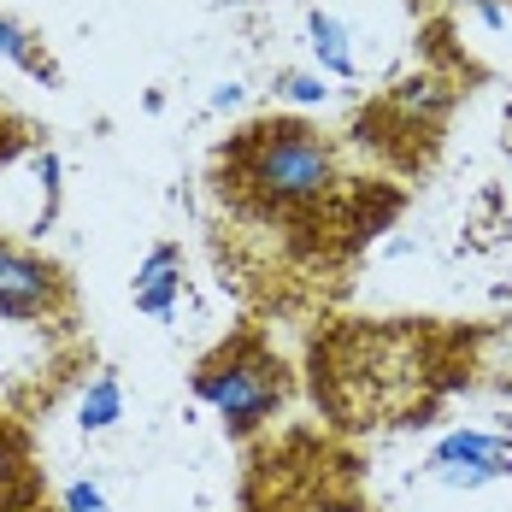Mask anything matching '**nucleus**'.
<instances>
[{
    "mask_svg": "<svg viewBox=\"0 0 512 512\" xmlns=\"http://www.w3.org/2000/svg\"><path fill=\"white\" fill-rule=\"evenodd\" d=\"M289 89H295V101H318V95H324V83H312V77H295Z\"/></svg>",
    "mask_w": 512,
    "mask_h": 512,
    "instance_id": "9d476101",
    "label": "nucleus"
},
{
    "mask_svg": "<svg viewBox=\"0 0 512 512\" xmlns=\"http://www.w3.org/2000/svg\"><path fill=\"white\" fill-rule=\"evenodd\" d=\"M65 501H71V512H106V501L95 495V489H89V483H77V489H71Z\"/></svg>",
    "mask_w": 512,
    "mask_h": 512,
    "instance_id": "1a4fd4ad",
    "label": "nucleus"
},
{
    "mask_svg": "<svg viewBox=\"0 0 512 512\" xmlns=\"http://www.w3.org/2000/svg\"><path fill=\"white\" fill-rule=\"evenodd\" d=\"M118 407H124V395H118V383L112 377H101L89 395H83V430H106L112 418H118Z\"/></svg>",
    "mask_w": 512,
    "mask_h": 512,
    "instance_id": "6e6552de",
    "label": "nucleus"
},
{
    "mask_svg": "<svg viewBox=\"0 0 512 512\" xmlns=\"http://www.w3.org/2000/svg\"><path fill=\"white\" fill-rule=\"evenodd\" d=\"M59 301H65V283L48 259L0 242V312L6 318H48Z\"/></svg>",
    "mask_w": 512,
    "mask_h": 512,
    "instance_id": "7ed1b4c3",
    "label": "nucleus"
},
{
    "mask_svg": "<svg viewBox=\"0 0 512 512\" xmlns=\"http://www.w3.org/2000/svg\"><path fill=\"white\" fill-rule=\"evenodd\" d=\"M436 471L448 477V483H489V477H501V471H512V454L495 442V436H477V430H465V436H448L442 448H436Z\"/></svg>",
    "mask_w": 512,
    "mask_h": 512,
    "instance_id": "20e7f679",
    "label": "nucleus"
},
{
    "mask_svg": "<svg viewBox=\"0 0 512 512\" xmlns=\"http://www.w3.org/2000/svg\"><path fill=\"white\" fill-rule=\"evenodd\" d=\"M312 48H318V59H324L336 77H354V53H348V36H342V24H336V18L312 12Z\"/></svg>",
    "mask_w": 512,
    "mask_h": 512,
    "instance_id": "0eeeda50",
    "label": "nucleus"
},
{
    "mask_svg": "<svg viewBox=\"0 0 512 512\" xmlns=\"http://www.w3.org/2000/svg\"><path fill=\"white\" fill-rule=\"evenodd\" d=\"M195 389L230 418V430H254V424H265L271 412L283 407V395H289L283 365L265 354L254 336L236 342V348H224L218 359H206L201 377H195Z\"/></svg>",
    "mask_w": 512,
    "mask_h": 512,
    "instance_id": "f03ea898",
    "label": "nucleus"
},
{
    "mask_svg": "<svg viewBox=\"0 0 512 512\" xmlns=\"http://www.w3.org/2000/svg\"><path fill=\"white\" fill-rule=\"evenodd\" d=\"M0 59H18L24 71H36V77H59L53 71V59L36 48V36L24 30V24H12V18H0Z\"/></svg>",
    "mask_w": 512,
    "mask_h": 512,
    "instance_id": "423d86ee",
    "label": "nucleus"
},
{
    "mask_svg": "<svg viewBox=\"0 0 512 512\" xmlns=\"http://www.w3.org/2000/svg\"><path fill=\"white\" fill-rule=\"evenodd\" d=\"M236 177L242 189L265 206H307L318 195H330L336 183V154L330 142L295 124V118H277V124H254L236 148Z\"/></svg>",
    "mask_w": 512,
    "mask_h": 512,
    "instance_id": "f257e3e1",
    "label": "nucleus"
},
{
    "mask_svg": "<svg viewBox=\"0 0 512 512\" xmlns=\"http://www.w3.org/2000/svg\"><path fill=\"white\" fill-rule=\"evenodd\" d=\"M177 248H154L148 254V265H142V277H136V307L142 312H171V295H177Z\"/></svg>",
    "mask_w": 512,
    "mask_h": 512,
    "instance_id": "39448f33",
    "label": "nucleus"
}]
</instances>
